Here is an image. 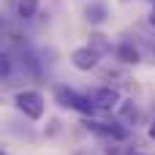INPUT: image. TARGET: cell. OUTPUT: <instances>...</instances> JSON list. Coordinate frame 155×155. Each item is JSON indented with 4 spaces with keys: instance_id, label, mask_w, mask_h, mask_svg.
<instances>
[{
    "instance_id": "obj_11",
    "label": "cell",
    "mask_w": 155,
    "mask_h": 155,
    "mask_svg": "<svg viewBox=\"0 0 155 155\" xmlns=\"http://www.w3.org/2000/svg\"><path fill=\"white\" fill-rule=\"evenodd\" d=\"M150 25L155 27V3H153V14H150Z\"/></svg>"
},
{
    "instance_id": "obj_15",
    "label": "cell",
    "mask_w": 155,
    "mask_h": 155,
    "mask_svg": "<svg viewBox=\"0 0 155 155\" xmlns=\"http://www.w3.org/2000/svg\"><path fill=\"white\" fill-rule=\"evenodd\" d=\"M0 155H3V153H0Z\"/></svg>"
},
{
    "instance_id": "obj_14",
    "label": "cell",
    "mask_w": 155,
    "mask_h": 155,
    "mask_svg": "<svg viewBox=\"0 0 155 155\" xmlns=\"http://www.w3.org/2000/svg\"><path fill=\"white\" fill-rule=\"evenodd\" d=\"M136 155H142V153H136Z\"/></svg>"
},
{
    "instance_id": "obj_8",
    "label": "cell",
    "mask_w": 155,
    "mask_h": 155,
    "mask_svg": "<svg viewBox=\"0 0 155 155\" xmlns=\"http://www.w3.org/2000/svg\"><path fill=\"white\" fill-rule=\"evenodd\" d=\"M38 11V0H16V14L22 19H33Z\"/></svg>"
},
{
    "instance_id": "obj_3",
    "label": "cell",
    "mask_w": 155,
    "mask_h": 155,
    "mask_svg": "<svg viewBox=\"0 0 155 155\" xmlns=\"http://www.w3.org/2000/svg\"><path fill=\"white\" fill-rule=\"evenodd\" d=\"M84 128L87 131H93V134H98V136H106V139H117V142H125L128 136H131V131L125 128V125H112V123H98V120H87L84 123Z\"/></svg>"
},
{
    "instance_id": "obj_4",
    "label": "cell",
    "mask_w": 155,
    "mask_h": 155,
    "mask_svg": "<svg viewBox=\"0 0 155 155\" xmlns=\"http://www.w3.org/2000/svg\"><path fill=\"white\" fill-rule=\"evenodd\" d=\"M87 101L95 106V109H114L120 104V93L112 90V87H93L87 93Z\"/></svg>"
},
{
    "instance_id": "obj_1",
    "label": "cell",
    "mask_w": 155,
    "mask_h": 155,
    "mask_svg": "<svg viewBox=\"0 0 155 155\" xmlns=\"http://www.w3.org/2000/svg\"><path fill=\"white\" fill-rule=\"evenodd\" d=\"M54 101L63 106V109H74V112H79V114H87V117H93L98 109L87 101V95H82V93H76V90H71V87H57L54 90Z\"/></svg>"
},
{
    "instance_id": "obj_7",
    "label": "cell",
    "mask_w": 155,
    "mask_h": 155,
    "mask_svg": "<svg viewBox=\"0 0 155 155\" xmlns=\"http://www.w3.org/2000/svg\"><path fill=\"white\" fill-rule=\"evenodd\" d=\"M114 54H117L120 63H134V65H136V63L142 60V54H139V49L134 46V41H123V44L114 49Z\"/></svg>"
},
{
    "instance_id": "obj_9",
    "label": "cell",
    "mask_w": 155,
    "mask_h": 155,
    "mask_svg": "<svg viewBox=\"0 0 155 155\" xmlns=\"http://www.w3.org/2000/svg\"><path fill=\"white\" fill-rule=\"evenodd\" d=\"M90 49L98 52V54H101V52H112V46L104 41V35H93V46H90Z\"/></svg>"
},
{
    "instance_id": "obj_13",
    "label": "cell",
    "mask_w": 155,
    "mask_h": 155,
    "mask_svg": "<svg viewBox=\"0 0 155 155\" xmlns=\"http://www.w3.org/2000/svg\"><path fill=\"white\" fill-rule=\"evenodd\" d=\"M150 136H153V139H155V123H153V125H150Z\"/></svg>"
},
{
    "instance_id": "obj_12",
    "label": "cell",
    "mask_w": 155,
    "mask_h": 155,
    "mask_svg": "<svg viewBox=\"0 0 155 155\" xmlns=\"http://www.w3.org/2000/svg\"><path fill=\"white\" fill-rule=\"evenodd\" d=\"M5 30V19H3V14H0V33Z\"/></svg>"
},
{
    "instance_id": "obj_10",
    "label": "cell",
    "mask_w": 155,
    "mask_h": 155,
    "mask_svg": "<svg viewBox=\"0 0 155 155\" xmlns=\"http://www.w3.org/2000/svg\"><path fill=\"white\" fill-rule=\"evenodd\" d=\"M8 74H11V57L0 49V79H5Z\"/></svg>"
},
{
    "instance_id": "obj_5",
    "label": "cell",
    "mask_w": 155,
    "mask_h": 155,
    "mask_svg": "<svg viewBox=\"0 0 155 155\" xmlns=\"http://www.w3.org/2000/svg\"><path fill=\"white\" fill-rule=\"evenodd\" d=\"M98 60H101V54L93 52L90 46H79V49L71 52V63H74L79 71H93V68L98 65Z\"/></svg>"
},
{
    "instance_id": "obj_2",
    "label": "cell",
    "mask_w": 155,
    "mask_h": 155,
    "mask_svg": "<svg viewBox=\"0 0 155 155\" xmlns=\"http://www.w3.org/2000/svg\"><path fill=\"white\" fill-rule=\"evenodd\" d=\"M14 101H16V109L25 117H30V120H41L44 117V95L38 90H22V93H16Z\"/></svg>"
},
{
    "instance_id": "obj_6",
    "label": "cell",
    "mask_w": 155,
    "mask_h": 155,
    "mask_svg": "<svg viewBox=\"0 0 155 155\" xmlns=\"http://www.w3.org/2000/svg\"><path fill=\"white\" fill-rule=\"evenodd\" d=\"M106 16H109V5L101 3V0H93V3L84 8V19H87L90 25H104Z\"/></svg>"
}]
</instances>
